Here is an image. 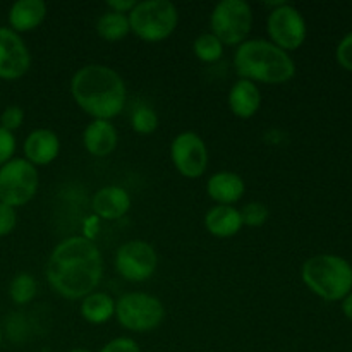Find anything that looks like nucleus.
<instances>
[{"instance_id": "13", "label": "nucleus", "mask_w": 352, "mask_h": 352, "mask_svg": "<svg viewBox=\"0 0 352 352\" xmlns=\"http://www.w3.org/2000/svg\"><path fill=\"white\" fill-rule=\"evenodd\" d=\"M60 138L48 127H38L26 136L23 144L24 158L34 167H47L60 153Z\"/></svg>"}, {"instance_id": "9", "label": "nucleus", "mask_w": 352, "mask_h": 352, "mask_svg": "<svg viewBox=\"0 0 352 352\" xmlns=\"http://www.w3.org/2000/svg\"><path fill=\"white\" fill-rule=\"evenodd\" d=\"M113 267L120 278L133 284L150 280L158 268V254L153 244L143 239H131L116 251Z\"/></svg>"}, {"instance_id": "12", "label": "nucleus", "mask_w": 352, "mask_h": 352, "mask_svg": "<svg viewBox=\"0 0 352 352\" xmlns=\"http://www.w3.org/2000/svg\"><path fill=\"white\" fill-rule=\"evenodd\" d=\"M30 69L31 52L23 36L10 28H0V79H21Z\"/></svg>"}, {"instance_id": "19", "label": "nucleus", "mask_w": 352, "mask_h": 352, "mask_svg": "<svg viewBox=\"0 0 352 352\" xmlns=\"http://www.w3.org/2000/svg\"><path fill=\"white\" fill-rule=\"evenodd\" d=\"M203 223H205V229L217 239H230L237 236L244 227L239 208L227 205L212 206L205 213Z\"/></svg>"}, {"instance_id": "3", "label": "nucleus", "mask_w": 352, "mask_h": 352, "mask_svg": "<svg viewBox=\"0 0 352 352\" xmlns=\"http://www.w3.org/2000/svg\"><path fill=\"white\" fill-rule=\"evenodd\" d=\"M234 69L239 79L254 85H285L296 76L291 54L265 38H248L234 52Z\"/></svg>"}, {"instance_id": "20", "label": "nucleus", "mask_w": 352, "mask_h": 352, "mask_svg": "<svg viewBox=\"0 0 352 352\" xmlns=\"http://www.w3.org/2000/svg\"><path fill=\"white\" fill-rule=\"evenodd\" d=\"M79 313L89 325H103L116 318V299L103 291H95L81 299Z\"/></svg>"}, {"instance_id": "15", "label": "nucleus", "mask_w": 352, "mask_h": 352, "mask_svg": "<svg viewBox=\"0 0 352 352\" xmlns=\"http://www.w3.org/2000/svg\"><path fill=\"white\" fill-rule=\"evenodd\" d=\"M119 144V131L112 120L91 119L82 131V146L91 157L103 158L116 151Z\"/></svg>"}, {"instance_id": "18", "label": "nucleus", "mask_w": 352, "mask_h": 352, "mask_svg": "<svg viewBox=\"0 0 352 352\" xmlns=\"http://www.w3.org/2000/svg\"><path fill=\"white\" fill-rule=\"evenodd\" d=\"M47 12V3L43 0H17L9 9V28L17 34L30 33L41 26Z\"/></svg>"}, {"instance_id": "22", "label": "nucleus", "mask_w": 352, "mask_h": 352, "mask_svg": "<svg viewBox=\"0 0 352 352\" xmlns=\"http://www.w3.org/2000/svg\"><path fill=\"white\" fill-rule=\"evenodd\" d=\"M38 296V282L28 272H19L14 275V278L9 284V298L14 305L26 306L34 301Z\"/></svg>"}, {"instance_id": "10", "label": "nucleus", "mask_w": 352, "mask_h": 352, "mask_svg": "<svg viewBox=\"0 0 352 352\" xmlns=\"http://www.w3.org/2000/svg\"><path fill=\"white\" fill-rule=\"evenodd\" d=\"M268 40L284 52H294L302 47L308 36V26L301 10L287 2H280L267 16Z\"/></svg>"}, {"instance_id": "26", "label": "nucleus", "mask_w": 352, "mask_h": 352, "mask_svg": "<svg viewBox=\"0 0 352 352\" xmlns=\"http://www.w3.org/2000/svg\"><path fill=\"white\" fill-rule=\"evenodd\" d=\"M24 122V109L19 105H7L0 113V127L14 133Z\"/></svg>"}, {"instance_id": "32", "label": "nucleus", "mask_w": 352, "mask_h": 352, "mask_svg": "<svg viewBox=\"0 0 352 352\" xmlns=\"http://www.w3.org/2000/svg\"><path fill=\"white\" fill-rule=\"evenodd\" d=\"M342 311L344 315L347 316V320H351L352 322V292L342 299Z\"/></svg>"}, {"instance_id": "7", "label": "nucleus", "mask_w": 352, "mask_h": 352, "mask_svg": "<svg viewBox=\"0 0 352 352\" xmlns=\"http://www.w3.org/2000/svg\"><path fill=\"white\" fill-rule=\"evenodd\" d=\"M253 9L244 0H220L210 14V33L223 45L239 47L248 40L253 28Z\"/></svg>"}, {"instance_id": "1", "label": "nucleus", "mask_w": 352, "mask_h": 352, "mask_svg": "<svg viewBox=\"0 0 352 352\" xmlns=\"http://www.w3.org/2000/svg\"><path fill=\"white\" fill-rule=\"evenodd\" d=\"M45 275L58 296L79 301L95 292L102 282V251L89 237H65L48 256Z\"/></svg>"}, {"instance_id": "30", "label": "nucleus", "mask_w": 352, "mask_h": 352, "mask_svg": "<svg viewBox=\"0 0 352 352\" xmlns=\"http://www.w3.org/2000/svg\"><path fill=\"white\" fill-rule=\"evenodd\" d=\"M336 57L337 62H339L346 71L352 72V31L349 34H346V36L340 40V43L337 45Z\"/></svg>"}, {"instance_id": "8", "label": "nucleus", "mask_w": 352, "mask_h": 352, "mask_svg": "<svg viewBox=\"0 0 352 352\" xmlns=\"http://www.w3.org/2000/svg\"><path fill=\"white\" fill-rule=\"evenodd\" d=\"M40 174L26 158H16L0 167V203L19 208L36 196Z\"/></svg>"}, {"instance_id": "14", "label": "nucleus", "mask_w": 352, "mask_h": 352, "mask_svg": "<svg viewBox=\"0 0 352 352\" xmlns=\"http://www.w3.org/2000/svg\"><path fill=\"white\" fill-rule=\"evenodd\" d=\"M133 198L129 191L122 186H103L93 195L91 208L98 219L102 220H120L129 213Z\"/></svg>"}, {"instance_id": "29", "label": "nucleus", "mask_w": 352, "mask_h": 352, "mask_svg": "<svg viewBox=\"0 0 352 352\" xmlns=\"http://www.w3.org/2000/svg\"><path fill=\"white\" fill-rule=\"evenodd\" d=\"M98 352H141L140 346L131 337H116L109 340Z\"/></svg>"}, {"instance_id": "11", "label": "nucleus", "mask_w": 352, "mask_h": 352, "mask_svg": "<svg viewBox=\"0 0 352 352\" xmlns=\"http://www.w3.org/2000/svg\"><path fill=\"white\" fill-rule=\"evenodd\" d=\"M175 170L186 179H199L208 168V146L195 131H182L172 140L168 148Z\"/></svg>"}, {"instance_id": "23", "label": "nucleus", "mask_w": 352, "mask_h": 352, "mask_svg": "<svg viewBox=\"0 0 352 352\" xmlns=\"http://www.w3.org/2000/svg\"><path fill=\"white\" fill-rule=\"evenodd\" d=\"M192 52H195L196 58L203 64H215L223 57L226 52V45L219 40L213 33L206 31V33L198 34L192 41Z\"/></svg>"}, {"instance_id": "16", "label": "nucleus", "mask_w": 352, "mask_h": 352, "mask_svg": "<svg viewBox=\"0 0 352 352\" xmlns=\"http://www.w3.org/2000/svg\"><path fill=\"white\" fill-rule=\"evenodd\" d=\"M206 192L215 205L234 206L243 199L246 184H244V179L236 172L220 170L208 177Z\"/></svg>"}, {"instance_id": "31", "label": "nucleus", "mask_w": 352, "mask_h": 352, "mask_svg": "<svg viewBox=\"0 0 352 352\" xmlns=\"http://www.w3.org/2000/svg\"><path fill=\"white\" fill-rule=\"evenodd\" d=\"M107 10H112L117 14H129L136 6V0H107Z\"/></svg>"}, {"instance_id": "17", "label": "nucleus", "mask_w": 352, "mask_h": 352, "mask_svg": "<svg viewBox=\"0 0 352 352\" xmlns=\"http://www.w3.org/2000/svg\"><path fill=\"white\" fill-rule=\"evenodd\" d=\"M227 105L230 112L239 119H251L260 112L261 107V89L254 82L248 79H237L229 89Z\"/></svg>"}, {"instance_id": "6", "label": "nucleus", "mask_w": 352, "mask_h": 352, "mask_svg": "<svg viewBox=\"0 0 352 352\" xmlns=\"http://www.w3.org/2000/svg\"><path fill=\"white\" fill-rule=\"evenodd\" d=\"M116 320L129 332H153L164 323L165 306L157 296L148 292H126L116 299Z\"/></svg>"}, {"instance_id": "34", "label": "nucleus", "mask_w": 352, "mask_h": 352, "mask_svg": "<svg viewBox=\"0 0 352 352\" xmlns=\"http://www.w3.org/2000/svg\"><path fill=\"white\" fill-rule=\"evenodd\" d=\"M2 339H3V336H2V329H0V346H2Z\"/></svg>"}, {"instance_id": "4", "label": "nucleus", "mask_w": 352, "mask_h": 352, "mask_svg": "<svg viewBox=\"0 0 352 352\" xmlns=\"http://www.w3.org/2000/svg\"><path fill=\"white\" fill-rule=\"evenodd\" d=\"M306 287L325 301H342L352 292V267L337 254H316L308 258L301 268Z\"/></svg>"}, {"instance_id": "5", "label": "nucleus", "mask_w": 352, "mask_h": 352, "mask_svg": "<svg viewBox=\"0 0 352 352\" xmlns=\"http://www.w3.org/2000/svg\"><path fill=\"white\" fill-rule=\"evenodd\" d=\"M131 33L146 43H160L179 26V9L170 0H141L127 14Z\"/></svg>"}, {"instance_id": "21", "label": "nucleus", "mask_w": 352, "mask_h": 352, "mask_svg": "<svg viewBox=\"0 0 352 352\" xmlns=\"http://www.w3.org/2000/svg\"><path fill=\"white\" fill-rule=\"evenodd\" d=\"M96 34L103 41L116 43V41L124 40L131 33L129 17L126 14H117L112 10H105L96 21Z\"/></svg>"}, {"instance_id": "24", "label": "nucleus", "mask_w": 352, "mask_h": 352, "mask_svg": "<svg viewBox=\"0 0 352 352\" xmlns=\"http://www.w3.org/2000/svg\"><path fill=\"white\" fill-rule=\"evenodd\" d=\"M158 124H160V117L153 107L148 103H140L134 107L133 113H131V127L134 133L148 136L158 129Z\"/></svg>"}, {"instance_id": "33", "label": "nucleus", "mask_w": 352, "mask_h": 352, "mask_svg": "<svg viewBox=\"0 0 352 352\" xmlns=\"http://www.w3.org/2000/svg\"><path fill=\"white\" fill-rule=\"evenodd\" d=\"M69 352H91L89 349H85V347H76V349L69 351Z\"/></svg>"}, {"instance_id": "2", "label": "nucleus", "mask_w": 352, "mask_h": 352, "mask_svg": "<svg viewBox=\"0 0 352 352\" xmlns=\"http://www.w3.org/2000/svg\"><path fill=\"white\" fill-rule=\"evenodd\" d=\"M71 95L76 105L91 119L112 120L126 107L124 78L105 64H86L71 78Z\"/></svg>"}, {"instance_id": "27", "label": "nucleus", "mask_w": 352, "mask_h": 352, "mask_svg": "<svg viewBox=\"0 0 352 352\" xmlns=\"http://www.w3.org/2000/svg\"><path fill=\"white\" fill-rule=\"evenodd\" d=\"M16 136L10 131L0 127V167L10 162L16 153Z\"/></svg>"}, {"instance_id": "28", "label": "nucleus", "mask_w": 352, "mask_h": 352, "mask_svg": "<svg viewBox=\"0 0 352 352\" xmlns=\"http://www.w3.org/2000/svg\"><path fill=\"white\" fill-rule=\"evenodd\" d=\"M17 226V212L12 206L0 203V237H7Z\"/></svg>"}, {"instance_id": "25", "label": "nucleus", "mask_w": 352, "mask_h": 352, "mask_svg": "<svg viewBox=\"0 0 352 352\" xmlns=\"http://www.w3.org/2000/svg\"><path fill=\"white\" fill-rule=\"evenodd\" d=\"M241 219H243V226L246 227H261L267 223L270 212H268L267 205L260 201H250L239 210Z\"/></svg>"}]
</instances>
